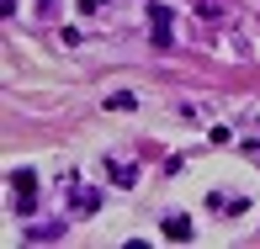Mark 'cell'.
I'll return each instance as SVG.
<instances>
[{
    "mask_svg": "<svg viewBox=\"0 0 260 249\" xmlns=\"http://www.w3.org/2000/svg\"><path fill=\"white\" fill-rule=\"evenodd\" d=\"M101 6H112V0H80V11H90V16H96Z\"/></svg>",
    "mask_w": 260,
    "mask_h": 249,
    "instance_id": "8",
    "label": "cell"
},
{
    "mask_svg": "<svg viewBox=\"0 0 260 249\" xmlns=\"http://www.w3.org/2000/svg\"><path fill=\"white\" fill-rule=\"evenodd\" d=\"M106 175H112L117 186H138V170H133V164H122V159H106Z\"/></svg>",
    "mask_w": 260,
    "mask_h": 249,
    "instance_id": "4",
    "label": "cell"
},
{
    "mask_svg": "<svg viewBox=\"0 0 260 249\" xmlns=\"http://www.w3.org/2000/svg\"><path fill=\"white\" fill-rule=\"evenodd\" d=\"M250 154H255V159H260V144H250Z\"/></svg>",
    "mask_w": 260,
    "mask_h": 249,
    "instance_id": "9",
    "label": "cell"
},
{
    "mask_svg": "<svg viewBox=\"0 0 260 249\" xmlns=\"http://www.w3.org/2000/svg\"><path fill=\"white\" fill-rule=\"evenodd\" d=\"M75 207H80V212H96V207H101V191H85V186H75Z\"/></svg>",
    "mask_w": 260,
    "mask_h": 249,
    "instance_id": "5",
    "label": "cell"
},
{
    "mask_svg": "<svg viewBox=\"0 0 260 249\" xmlns=\"http://www.w3.org/2000/svg\"><path fill=\"white\" fill-rule=\"evenodd\" d=\"M170 21H175V11L170 6H149V43H154V48L159 53H170Z\"/></svg>",
    "mask_w": 260,
    "mask_h": 249,
    "instance_id": "1",
    "label": "cell"
},
{
    "mask_svg": "<svg viewBox=\"0 0 260 249\" xmlns=\"http://www.w3.org/2000/svg\"><path fill=\"white\" fill-rule=\"evenodd\" d=\"M11 186H16V212L32 218V212H38V175H32V170H16Z\"/></svg>",
    "mask_w": 260,
    "mask_h": 249,
    "instance_id": "2",
    "label": "cell"
},
{
    "mask_svg": "<svg viewBox=\"0 0 260 249\" xmlns=\"http://www.w3.org/2000/svg\"><path fill=\"white\" fill-rule=\"evenodd\" d=\"M165 239L186 244V239H191V218H186V212H170V218H165Z\"/></svg>",
    "mask_w": 260,
    "mask_h": 249,
    "instance_id": "3",
    "label": "cell"
},
{
    "mask_svg": "<svg viewBox=\"0 0 260 249\" xmlns=\"http://www.w3.org/2000/svg\"><path fill=\"white\" fill-rule=\"evenodd\" d=\"M106 106H112V112H133V106H138V96H127V90H117V96H106Z\"/></svg>",
    "mask_w": 260,
    "mask_h": 249,
    "instance_id": "7",
    "label": "cell"
},
{
    "mask_svg": "<svg viewBox=\"0 0 260 249\" xmlns=\"http://www.w3.org/2000/svg\"><path fill=\"white\" fill-rule=\"evenodd\" d=\"M207 201H212L218 212H244V196H223V191H212Z\"/></svg>",
    "mask_w": 260,
    "mask_h": 249,
    "instance_id": "6",
    "label": "cell"
}]
</instances>
